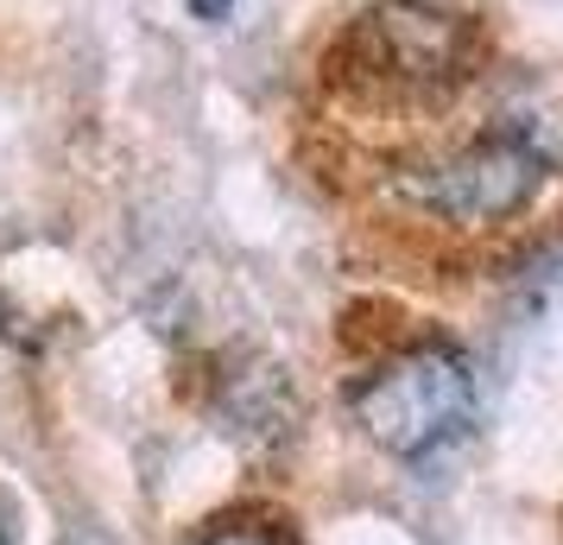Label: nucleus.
Instances as JSON below:
<instances>
[{"label": "nucleus", "mask_w": 563, "mask_h": 545, "mask_svg": "<svg viewBox=\"0 0 563 545\" xmlns=\"http://www.w3.org/2000/svg\"><path fill=\"white\" fill-rule=\"evenodd\" d=\"M342 57H349L355 83L374 89V96L437 102V96H450V89H462V83L475 77L482 39L450 7H431V0H380V7H367L355 26H349Z\"/></svg>", "instance_id": "1"}, {"label": "nucleus", "mask_w": 563, "mask_h": 545, "mask_svg": "<svg viewBox=\"0 0 563 545\" xmlns=\"http://www.w3.org/2000/svg\"><path fill=\"white\" fill-rule=\"evenodd\" d=\"M475 418V374L450 342H418L355 388V425L393 457H431Z\"/></svg>", "instance_id": "2"}, {"label": "nucleus", "mask_w": 563, "mask_h": 545, "mask_svg": "<svg viewBox=\"0 0 563 545\" xmlns=\"http://www.w3.org/2000/svg\"><path fill=\"white\" fill-rule=\"evenodd\" d=\"M538 190H544V146L512 128L475 133L399 178V197L450 229H500L532 209Z\"/></svg>", "instance_id": "3"}, {"label": "nucleus", "mask_w": 563, "mask_h": 545, "mask_svg": "<svg viewBox=\"0 0 563 545\" xmlns=\"http://www.w3.org/2000/svg\"><path fill=\"white\" fill-rule=\"evenodd\" d=\"M197 545H285L273 526H260V520H222L216 533H203Z\"/></svg>", "instance_id": "4"}, {"label": "nucleus", "mask_w": 563, "mask_h": 545, "mask_svg": "<svg viewBox=\"0 0 563 545\" xmlns=\"http://www.w3.org/2000/svg\"><path fill=\"white\" fill-rule=\"evenodd\" d=\"M0 545H20V514H13L7 489H0Z\"/></svg>", "instance_id": "5"}, {"label": "nucleus", "mask_w": 563, "mask_h": 545, "mask_svg": "<svg viewBox=\"0 0 563 545\" xmlns=\"http://www.w3.org/2000/svg\"><path fill=\"white\" fill-rule=\"evenodd\" d=\"M190 7H197V13H203V20H216V13H229L234 0H190Z\"/></svg>", "instance_id": "6"}]
</instances>
